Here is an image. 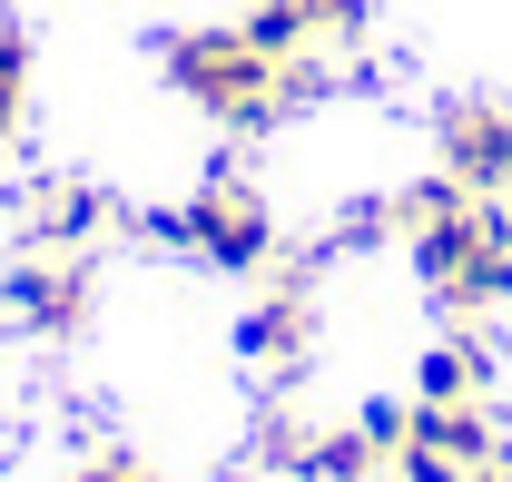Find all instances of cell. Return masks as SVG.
<instances>
[{
  "label": "cell",
  "instance_id": "7a4b0ae2",
  "mask_svg": "<svg viewBox=\"0 0 512 482\" xmlns=\"http://www.w3.org/2000/svg\"><path fill=\"white\" fill-rule=\"evenodd\" d=\"M168 237L188 246V256H207V266H227V276H247V266H266L276 256V217H266V197H256L247 178H207L168 217Z\"/></svg>",
  "mask_w": 512,
  "mask_h": 482
},
{
  "label": "cell",
  "instance_id": "6da1fadb",
  "mask_svg": "<svg viewBox=\"0 0 512 482\" xmlns=\"http://www.w3.org/2000/svg\"><path fill=\"white\" fill-rule=\"evenodd\" d=\"M168 79L227 128L286 119V60H266L247 30H178V40H168Z\"/></svg>",
  "mask_w": 512,
  "mask_h": 482
},
{
  "label": "cell",
  "instance_id": "8fae6325",
  "mask_svg": "<svg viewBox=\"0 0 512 482\" xmlns=\"http://www.w3.org/2000/svg\"><path fill=\"white\" fill-rule=\"evenodd\" d=\"M79 482H158V463H138V453H99Z\"/></svg>",
  "mask_w": 512,
  "mask_h": 482
},
{
  "label": "cell",
  "instance_id": "ba28073f",
  "mask_svg": "<svg viewBox=\"0 0 512 482\" xmlns=\"http://www.w3.org/2000/svg\"><path fill=\"white\" fill-rule=\"evenodd\" d=\"M20 99H30V40H20V30H0V138L20 128Z\"/></svg>",
  "mask_w": 512,
  "mask_h": 482
},
{
  "label": "cell",
  "instance_id": "9c48e42d",
  "mask_svg": "<svg viewBox=\"0 0 512 482\" xmlns=\"http://www.w3.org/2000/svg\"><path fill=\"white\" fill-rule=\"evenodd\" d=\"M89 227H99V197H89V187H60V197H50V207H40V237H50V246H69V237H89Z\"/></svg>",
  "mask_w": 512,
  "mask_h": 482
},
{
  "label": "cell",
  "instance_id": "3957f363",
  "mask_svg": "<svg viewBox=\"0 0 512 482\" xmlns=\"http://www.w3.org/2000/svg\"><path fill=\"white\" fill-rule=\"evenodd\" d=\"M247 30L266 60H306L316 40H355L365 30V0H247Z\"/></svg>",
  "mask_w": 512,
  "mask_h": 482
},
{
  "label": "cell",
  "instance_id": "30bf717a",
  "mask_svg": "<svg viewBox=\"0 0 512 482\" xmlns=\"http://www.w3.org/2000/svg\"><path fill=\"white\" fill-rule=\"evenodd\" d=\"M394 463H404V482H463V463H444V453H424V443H404Z\"/></svg>",
  "mask_w": 512,
  "mask_h": 482
},
{
  "label": "cell",
  "instance_id": "277c9868",
  "mask_svg": "<svg viewBox=\"0 0 512 482\" xmlns=\"http://www.w3.org/2000/svg\"><path fill=\"white\" fill-rule=\"evenodd\" d=\"M444 178L473 187V197H503L512 187V109H453L444 119Z\"/></svg>",
  "mask_w": 512,
  "mask_h": 482
},
{
  "label": "cell",
  "instance_id": "5b68a950",
  "mask_svg": "<svg viewBox=\"0 0 512 482\" xmlns=\"http://www.w3.org/2000/svg\"><path fill=\"white\" fill-rule=\"evenodd\" d=\"M10 305H20V325H40V335H60V325H79V266H20L10 276Z\"/></svg>",
  "mask_w": 512,
  "mask_h": 482
},
{
  "label": "cell",
  "instance_id": "52a82bcc",
  "mask_svg": "<svg viewBox=\"0 0 512 482\" xmlns=\"http://www.w3.org/2000/svg\"><path fill=\"white\" fill-rule=\"evenodd\" d=\"M237 345H247V355H296V345H306V286L266 296V305L247 315V335H237Z\"/></svg>",
  "mask_w": 512,
  "mask_h": 482
},
{
  "label": "cell",
  "instance_id": "8992f818",
  "mask_svg": "<svg viewBox=\"0 0 512 482\" xmlns=\"http://www.w3.org/2000/svg\"><path fill=\"white\" fill-rule=\"evenodd\" d=\"M473 384H483V345H473V335L434 345L424 374H414V394H424V404H473Z\"/></svg>",
  "mask_w": 512,
  "mask_h": 482
}]
</instances>
